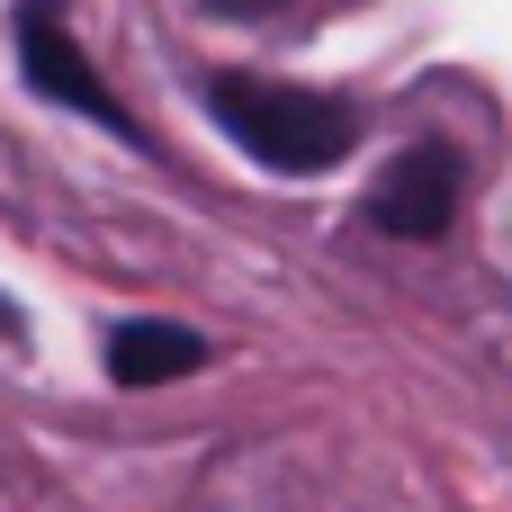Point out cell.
<instances>
[{"label": "cell", "mask_w": 512, "mask_h": 512, "mask_svg": "<svg viewBox=\"0 0 512 512\" xmlns=\"http://www.w3.org/2000/svg\"><path fill=\"white\" fill-rule=\"evenodd\" d=\"M0 333H18V315H9V306H0Z\"/></svg>", "instance_id": "6"}, {"label": "cell", "mask_w": 512, "mask_h": 512, "mask_svg": "<svg viewBox=\"0 0 512 512\" xmlns=\"http://www.w3.org/2000/svg\"><path fill=\"white\" fill-rule=\"evenodd\" d=\"M207 369V333L198 324H171V315H144V324H117L108 333V378L117 387H180Z\"/></svg>", "instance_id": "4"}, {"label": "cell", "mask_w": 512, "mask_h": 512, "mask_svg": "<svg viewBox=\"0 0 512 512\" xmlns=\"http://www.w3.org/2000/svg\"><path fill=\"white\" fill-rule=\"evenodd\" d=\"M459 189H468V171H459L450 144H405V153L369 180V225H378L387 243H441L450 216H459Z\"/></svg>", "instance_id": "3"}, {"label": "cell", "mask_w": 512, "mask_h": 512, "mask_svg": "<svg viewBox=\"0 0 512 512\" xmlns=\"http://www.w3.org/2000/svg\"><path fill=\"white\" fill-rule=\"evenodd\" d=\"M216 18H279V9H297V0H207Z\"/></svg>", "instance_id": "5"}, {"label": "cell", "mask_w": 512, "mask_h": 512, "mask_svg": "<svg viewBox=\"0 0 512 512\" xmlns=\"http://www.w3.org/2000/svg\"><path fill=\"white\" fill-rule=\"evenodd\" d=\"M198 99H207V117L234 135V153L261 162V171H279V180H324V171H342L351 144H360V117H351L342 99H324V90H297V81L216 72Z\"/></svg>", "instance_id": "1"}, {"label": "cell", "mask_w": 512, "mask_h": 512, "mask_svg": "<svg viewBox=\"0 0 512 512\" xmlns=\"http://www.w3.org/2000/svg\"><path fill=\"white\" fill-rule=\"evenodd\" d=\"M18 72H27V90L36 99H54V108H72V117H90V126H108V135H126V144H144L135 135V117L117 108V90L99 81V63L81 54V36L63 27V0H18Z\"/></svg>", "instance_id": "2"}]
</instances>
